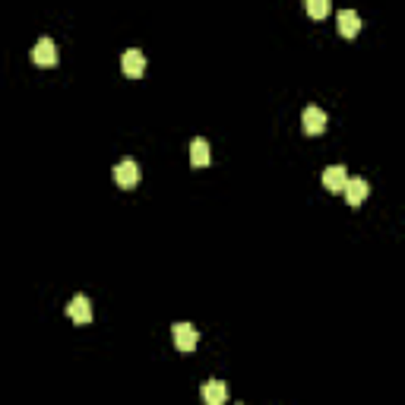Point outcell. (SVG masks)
Segmentation results:
<instances>
[{
    "instance_id": "9",
    "label": "cell",
    "mask_w": 405,
    "mask_h": 405,
    "mask_svg": "<svg viewBox=\"0 0 405 405\" xmlns=\"http://www.w3.org/2000/svg\"><path fill=\"white\" fill-rule=\"evenodd\" d=\"M203 402L206 405H225L228 402L225 380H209V383H203Z\"/></svg>"
},
{
    "instance_id": "5",
    "label": "cell",
    "mask_w": 405,
    "mask_h": 405,
    "mask_svg": "<svg viewBox=\"0 0 405 405\" xmlns=\"http://www.w3.org/2000/svg\"><path fill=\"white\" fill-rule=\"evenodd\" d=\"M114 181H117L121 187H127V190H130V187H137V184H139V165L133 162V158H124V162H117V165H114Z\"/></svg>"
},
{
    "instance_id": "2",
    "label": "cell",
    "mask_w": 405,
    "mask_h": 405,
    "mask_svg": "<svg viewBox=\"0 0 405 405\" xmlns=\"http://www.w3.org/2000/svg\"><path fill=\"white\" fill-rule=\"evenodd\" d=\"M171 336H174V345H178L181 351H193L199 342V333L193 323H174L171 326Z\"/></svg>"
},
{
    "instance_id": "3",
    "label": "cell",
    "mask_w": 405,
    "mask_h": 405,
    "mask_svg": "<svg viewBox=\"0 0 405 405\" xmlns=\"http://www.w3.org/2000/svg\"><path fill=\"white\" fill-rule=\"evenodd\" d=\"M32 61L38 63V67H54L57 63V45H54V38H38L35 42V48H32Z\"/></svg>"
},
{
    "instance_id": "10",
    "label": "cell",
    "mask_w": 405,
    "mask_h": 405,
    "mask_svg": "<svg viewBox=\"0 0 405 405\" xmlns=\"http://www.w3.org/2000/svg\"><path fill=\"white\" fill-rule=\"evenodd\" d=\"M336 22H339V32H342L345 38H355V35L361 32V16H358L355 10H339Z\"/></svg>"
},
{
    "instance_id": "6",
    "label": "cell",
    "mask_w": 405,
    "mask_h": 405,
    "mask_svg": "<svg viewBox=\"0 0 405 405\" xmlns=\"http://www.w3.org/2000/svg\"><path fill=\"white\" fill-rule=\"evenodd\" d=\"M67 316L73 323H89L92 320V304H89V298H86V295H73V298H70Z\"/></svg>"
},
{
    "instance_id": "4",
    "label": "cell",
    "mask_w": 405,
    "mask_h": 405,
    "mask_svg": "<svg viewBox=\"0 0 405 405\" xmlns=\"http://www.w3.org/2000/svg\"><path fill=\"white\" fill-rule=\"evenodd\" d=\"M121 70H124V76H130V79H137V76L146 73V57L139 48H127L124 54H121Z\"/></svg>"
},
{
    "instance_id": "11",
    "label": "cell",
    "mask_w": 405,
    "mask_h": 405,
    "mask_svg": "<svg viewBox=\"0 0 405 405\" xmlns=\"http://www.w3.org/2000/svg\"><path fill=\"white\" fill-rule=\"evenodd\" d=\"M209 158H213V155H209V143L203 137H197L190 143V165L193 168H203V165H209Z\"/></svg>"
},
{
    "instance_id": "8",
    "label": "cell",
    "mask_w": 405,
    "mask_h": 405,
    "mask_svg": "<svg viewBox=\"0 0 405 405\" xmlns=\"http://www.w3.org/2000/svg\"><path fill=\"white\" fill-rule=\"evenodd\" d=\"M367 190H371V187H367V181H364V178H349V181H345V187H342L345 199H349L351 206H361L364 199H367Z\"/></svg>"
},
{
    "instance_id": "1",
    "label": "cell",
    "mask_w": 405,
    "mask_h": 405,
    "mask_svg": "<svg viewBox=\"0 0 405 405\" xmlns=\"http://www.w3.org/2000/svg\"><path fill=\"white\" fill-rule=\"evenodd\" d=\"M326 111L323 108H316V105H310V108H304V114H301V127H304V133H310V137H320L323 130H326Z\"/></svg>"
},
{
    "instance_id": "12",
    "label": "cell",
    "mask_w": 405,
    "mask_h": 405,
    "mask_svg": "<svg viewBox=\"0 0 405 405\" xmlns=\"http://www.w3.org/2000/svg\"><path fill=\"white\" fill-rule=\"evenodd\" d=\"M307 13L314 20H323V16L330 13V0H307Z\"/></svg>"
},
{
    "instance_id": "7",
    "label": "cell",
    "mask_w": 405,
    "mask_h": 405,
    "mask_svg": "<svg viewBox=\"0 0 405 405\" xmlns=\"http://www.w3.org/2000/svg\"><path fill=\"white\" fill-rule=\"evenodd\" d=\"M345 181H349V168H345V165L323 168V184H326V190H330V193H342Z\"/></svg>"
}]
</instances>
